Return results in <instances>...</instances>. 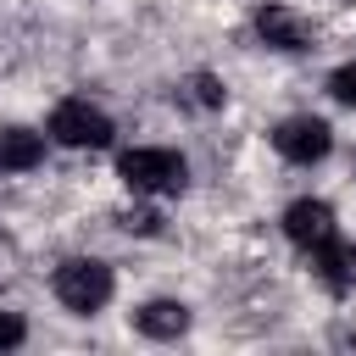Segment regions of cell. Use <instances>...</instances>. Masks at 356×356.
<instances>
[{"label": "cell", "mask_w": 356, "mask_h": 356, "mask_svg": "<svg viewBox=\"0 0 356 356\" xmlns=\"http://www.w3.org/2000/svg\"><path fill=\"white\" fill-rule=\"evenodd\" d=\"M117 172L134 195H178L184 178H189V161L178 150H156V145H139V150H122L117 156Z\"/></svg>", "instance_id": "obj_1"}, {"label": "cell", "mask_w": 356, "mask_h": 356, "mask_svg": "<svg viewBox=\"0 0 356 356\" xmlns=\"http://www.w3.org/2000/svg\"><path fill=\"white\" fill-rule=\"evenodd\" d=\"M50 289H56V300H61L67 312H83V317H89V312H100V306L111 300V267L95 261V256H72V261L56 267Z\"/></svg>", "instance_id": "obj_2"}, {"label": "cell", "mask_w": 356, "mask_h": 356, "mask_svg": "<svg viewBox=\"0 0 356 356\" xmlns=\"http://www.w3.org/2000/svg\"><path fill=\"white\" fill-rule=\"evenodd\" d=\"M50 139L67 150H106L111 145V117L89 100H61L50 111Z\"/></svg>", "instance_id": "obj_3"}, {"label": "cell", "mask_w": 356, "mask_h": 356, "mask_svg": "<svg viewBox=\"0 0 356 356\" xmlns=\"http://www.w3.org/2000/svg\"><path fill=\"white\" fill-rule=\"evenodd\" d=\"M273 150H278L284 161L312 167V161H323V156L334 150V128H328L323 117H284V122L273 128Z\"/></svg>", "instance_id": "obj_4"}, {"label": "cell", "mask_w": 356, "mask_h": 356, "mask_svg": "<svg viewBox=\"0 0 356 356\" xmlns=\"http://www.w3.org/2000/svg\"><path fill=\"white\" fill-rule=\"evenodd\" d=\"M284 234H289V245H300V250L328 245V239L339 234L334 206H328V200H289V206H284Z\"/></svg>", "instance_id": "obj_5"}, {"label": "cell", "mask_w": 356, "mask_h": 356, "mask_svg": "<svg viewBox=\"0 0 356 356\" xmlns=\"http://www.w3.org/2000/svg\"><path fill=\"white\" fill-rule=\"evenodd\" d=\"M256 33L273 44V50H312V22L289 6H261L256 11Z\"/></svg>", "instance_id": "obj_6"}, {"label": "cell", "mask_w": 356, "mask_h": 356, "mask_svg": "<svg viewBox=\"0 0 356 356\" xmlns=\"http://www.w3.org/2000/svg\"><path fill=\"white\" fill-rule=\"evenodd\" d=\"M134 328L150 334V339H178V334L189 328V306H184V300H145V306L134 312Z\"/></svg>", "instance_id": "obj_7"}, {"label": "cell", "mask_w": 356, "mask_h": 356, "mask_svg": "<svg viewBox=\"0 0 356 356\" xmlns=\"http://www.w3.org/2000/svg\"><path fill=\"white\" fill-rule=\"evenodd\" d=\"M312 256H317V273H323V284H328V289H339V295H345V289H356V245H350V239H339V234H334V239H328V245H317Z\"/></svg>", "instance_id": "obj_8"}, {"label": "cell", "mask_w": 356, "mask_h": 356, "mask_svg": "<svg viewBox=\"0 0 356 356\" xmlns=\"http://www.w3.org/2000/svg\"><path fill=\"white\" fill-rule=\"evenodd\" d=\"M44 156V139L28 134V128H0V172H22V167H39Z\"/></svg>", "instance_id": "obj_9"}, {"label": "cell", "mask_w": 356, "mask_h": 356, "mask_svg": "<svg viewBox=\"0 0 356 356\" xmlns=\"http://www.w3.org/2000/svg\"><path fill=\"white\" fill-rule=\"evenodd\" d=\"M178 100L195 106V111H211V106H222V83H217L211 72H189V78L178 83Z\"/></svg>", "instance_id": "obj_10"}, {"label": "cell", "mask_w": 356, "mask_h": 356, "mask_svg": "<svg viewBox=\"0 0 356 356\" xmlns=\"http://www.w3.org/2000/svg\"><path fill=\"white\" fill-rule=\"evenodd\" d=\"M328 95H334L339 106H356V61H350V67H334V78H328Z\"/></svg>", "instance_id": "obj_11"}, {"label": "cell", "mask_w": 356, "mask_h": 356, "mask_svg": "<svg viewBox=\"0 0 356 356\" xmlns=\"http://www.w3.org/2000/svg\"><path fill=\"white\" fill-rule=\"evenodd\" d=\"M28 339V323L17 317V312H0V350H11V345H22Z\"/></svg>", "instance_id": "obj_12"}]
</instances>
